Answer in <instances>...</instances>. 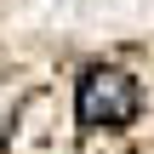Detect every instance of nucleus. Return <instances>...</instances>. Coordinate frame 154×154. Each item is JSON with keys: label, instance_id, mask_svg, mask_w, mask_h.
<instances>
[{"label": "nucleus", "instance_id": "1", "mask_svg": "<svg viewBox=\"0 0 154 154\" xmlns=\"http://www.w3.org/2000/svg\"><path fill=\"white\" fill-rule=\"evenodd\" d=\"M137 109H143V86L120 69H91L74 91V114L86 131H120L137 120Z\"/></svg>", "mask_w": 154, "mask_h": 154}]
</instances>
